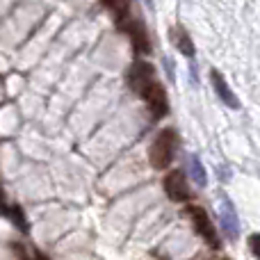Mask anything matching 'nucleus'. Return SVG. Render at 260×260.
<instances>
[{
	"label": "nucleus",
	"instance_id": "f257e3e1",
	"mask_svg": "<svg viewBox=\"0 0 260 260\" xmlns=\"http://www.w3.org/2000/svg\"><path fill=\"white\" fill-rule=\"evenodd\" d=\"M176 146H178V135L174 128H165L157 133V137L153 139L151 148H148V160H151L153 169H167L174 160Z\"/></svg>",
	"mask_w": 260,
	"mask_h": 260
},
{
	"label": "nucleus",
	"instance_id": "f03ea898",
	"mask_svg": "<svg viewBox=\"0 0 260 260\" xmlns=\"http://www.w3.org/2000/svg\"><path fill=\"white\" fill-rule=\"evenodd\" d=\"M187 215H189V219H192L194 231H197V233L201 235V238L206 240V242L210 244L212 249H219L221 247L219 235H217V231H215V226H212V219H210V215L206 212V208L189 206L187 208Z\"/></svg>",
	"mask_w": 260,
	"mask_h": 260
},
{
	"label": "nucleus",
	"instance_id": "7ed1b4c3",
	"mask_svg": "<svg viewBox=\"0 0 260 260\" xmlns=\"http://www.w3.org/2000/svg\"><path fill=\"white\" fill-rule=\"evenodd\" d=\"M165 194L176 203H185L192 197V189H189V183L185 178V174L180 169L169 171L165 176Z\"/></svg>",
	"mask_w": 260,
	"mask_h": 260
},
{
	"label": "nucleus",
	"instance_id": "20e7f679",
	"mask_svg": "<svg viewBox=\"0 0 260 260\" xmlns=\"http://www.w3.org/2000/svg\"><path fill=\"white\" fill-rule=\"evenodd\" d=\"M139 96L146 101V105H148V110H151L153 119H162L167 112H169V101H167V91H165V87H162L160 82H151V85H148Z\"/></svg>",
	"mask_w": 260,
	"mask_h": 260
},
{
	"label": "nucleus",
	"instance_id": "39448f33",
	"mask_svg": "<svg viewBox=\"0 0 260 260\" xmlns=\"http://www.w3.org/2000/svg\"><path fill=\"white\" fill-rule=\"evenodd\" d=\"M219 224H221V231H224V235L229 240H238L240 238L238 212H235V206L226 197H221V203H219Z\"/></svg>",
	"mask_w": 260,
	"mask_h": 260
},
{
	"label": "nucleus",
	"instance_id": "423d86ee",
	"mask_svg": "<svg viewBox=\"0 0 260 260\" xmlns=\"http://www.w3.org/2000/svg\"><path fill=\"white\" fill-rule=\"evenodd\" d=\"M151 82H155V69L148 62H135V67L128 73V85L133 87L137 94H142Z\"/></svg>",
	"mask_w": 260,
	"mask_h": 260
},
{
	"label": "nucleus",
	"instance_id": "0eeeda50",
	"mask_svg": "<svg viewBox=\"0 0 260 260\" xmlns=\"http://www.w3.org/2000/svg\"><path fill=\"white\" fill-rule=\"evenodd\" d=\"M210 80H212V89H215V94H217V99L221 101V103L226 105V108H231V110H240V101H238V96L233 94V89L229 87V82L224 80V76H221L217 69H212L210 71Z\"/></svg>",
	"mask_w": 260,
	"mask_h": 260
},
{
	"label": "nucleus",
	"instance_id": "6e6552de",
	"mask_svg": "<svg viewBox=\"0 0 260 260\" xmlns=\"http://www.w3.org/2000/svg\"><path fill=\"white\" fill-rule=\"evenodd\" d=\"M128 32H130V37H133V44H135V50H137V53H151V41H148L144 23H139V21L130 23Z\"/></svg>",
	"mask_w": 260,
	"mask_h": 260
},
{
	"label": "nucleus",
	"instance_id": "1a4fd4ad",
	"mask_svg": "<svg viewBox=\"0 0 260 260\" xmlns=\"http://www.w3.org/2000/svg\"><path fill=\"white\" fill-rule=\"evenodd\" d=\"M187 171H189V178H192L199 187H206L208 185V171H206V167H203V162L199 155L187 157Z\"/></svg>",
	"mask_w": 260,
	"mask_h": 260
},
{
	"label": "nucleus",
	"instance_id": "9d476101",
	"mask_svg": "<svg viewBox=\"0 0 260 260\" xmlns=\"http://www.w3.org/2000/svg\"><path fill=\"white\" fill-rule=\"evenodd\" d=\"M171 39H174V46L185 55V57H194L197 50H194L192 39H189V35L183 30V27H174V30H171Z\"/></svg>",
	"mask_w": 260,
	"mask_h": 260
},
{
	"label": "nucleus",
	"instance_id": "9b49d317",
	"mask_svg": "<svg viewBox=\"0 0 260 260\" xmlns=\"http://www.w3.org/2000/svg\"><path fill=\"white\" fill-rule=\"evenodd\" d=\"M0 215H5L7 219H12L21 231H25V217H23V210L18 206H7L3 192H0Z\"/></svg>",
	"mask_w": 260,
	"mask_h": 260
},
{
	"label": "nucleus",
	"instance_id": "f8f14e48",
	"mask_svg": "<svg viewBox=\"0 0 260 260\" xmlns=\"http://www.w3.org/2000/svg\"><path fill=\"white\" fill-rule=\"evenodd\" d=\"M105 5H108V9L110 12H114L117 16H123V14L128 12V5H130V0H103Z\"/></svg>",
	"mask_w": 260,
	"mask_h": 260
},
{
	"label": "nucleus",
	"instance_id": "ddd939ff",
	"mask_svg": "<svg viewBox=\"0 0 260 260\" xmlns=\"http://www.w3.org/2000/svg\"><path fill=\"white\" fill-rule=\"evenodd\" d=\"M249 251L253 253V258L260 260V233H251V235H249Z\"/></svg>",
	"mask_w": 260,
	"mask_h": 260
},
{
	"label": "nucleus",
	"instance_id": "4468645a",
	"mask_svg": "<svg viewBox=\"0 0 260 260\" xmlns=\"http://www.w3.org/2000/svg\"><path fill=\"white\" fill-rule=\"evenodd\" d=\"M21 260H48V258H46L44 256V253H35V256H25V253H23V256H21Z\"/></svg>",
	"mask_w": 260,
	"mask_h": 260
},
{
	"label": "nucleus",
	"instance_id": "2eb2a0df",
	"mask_svg": "<svg viewBox=\"0 0 260 260\" xmlns=\"http://www.w3.org/2000/svg\"><path fill=\"white\" fill-rule=\"evenodd\" d=\"M146 3H148V5H153V0H146Z\"/></svg>",
	"mask_w": 260,
	"mask_h": 260
},
{
	"label": "nucleus",
	"instance_id": "dca6fc26",
	"mask_svg": "<svg viewBox=\"0 0 260 260\" xmlns=\"http://www.w3.org/2000/svg\"><path fill=\"white\" fill-rule=\"evenodd\" d=\"M224 260H231V258H224Z\"/></svg>",
	"mask_w": 260,
	"mask_h": 260
}]
</instances>
